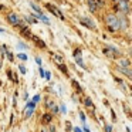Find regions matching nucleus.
Listing matches in <instances>:
<instances>
[{
  "instance_id": "nucleus-36",
  "label": "nucleus",
  "mask_w": 132,
  "mask_h": 132,
  "mask_svg": "<svg viewBox=\"0 0 132 132\" xmlns=\"http://www.w3.org/2000/svg\"><path fill=\"white\" fill-rule=\"evenodd\" d=\"M84 131H85V132H91V131H89V129H88V128H87V125H85V126H84Z\"/></svg>"
},
{
  "instance_id": "nucleus-12",
  "label": "nucleus",
  "mask_w": 132,
  "mask_h": 132,
  "mask_svg": "<svg viewBox=\"0 0 132 132\" xmlns=\"http://www.w3.org/2000/svg\"><path fill=\"white\" fill-rule=\"evenodd\" d=\"M118 64H119V67H129V60H128V58H122V57H121L119 60H118Z\"/></svg>"
},
{
  "instance_id": "nucleus-19",
  "label": "nucleus",
  "mask_w": 132,
  "mask_h": 132,
  "mask_svg": "<svg viewBox=\"0 0 132 132\" xmlns=\"http://www.w3.org/2000/svg\"><path fill=\"white\" fill-rule=\"evenodd\" d=\"M26 21L30 24H37V20H36L34 17H26Z\"/></svg>"
},
{
  "instance_id": "nucleus-23",
  "label": "nucleus",
  "mask_w": 132,
  "mask_h": 132,
  "mask_svg": "<svg viewBox=\"0 0 132 132\" xmlns=\"http://www.w3.org/2000/svg\"><path fill=\"white\" fill-rule=\"evenodd\" d=\"M60 70L64 72V74H67V72H68V71H67V67L64 65V64H60Z\"/></svg>"
},
{
  "instance_id": "nucleus-20",
  "label": "nucleus",
  "mask_w": 132,
  "mask_h": 132,
  "mask_svg": "<svg viewBox=\"0 0 132 132\" xmlns=\"http://www.w3.org/2000/svg\"><path fill=\"white\" fill-rule=\"evenodd\" d=\"M17 48L19 50H27V46L24 43H17Z\"/></svg>"
},
{
  "instance_id": "nucleus-1",
  "label": "nucleus",
  "mask_w": 132,
  "mask_h": 132,
  "mask_svg": "<svg viewBox=\"0 0 132 132\" xmlns=\"http://www.w3.org/2000/svg\"><path fill=\"white\" fill-rule=\"evenodd\" d=\"M105 24L109 29V31H119V26H118V17L114 13H108L105 16Z\"/></svg>"
},
{
  "instance_id": "nucleus-24",
  "label": "nucleus",
  "mask_w": 132,
  "mask_h": 132,
  "mask_svg": "<svg viewBox=\"0 0 132 132\" xmlns=\"http://www.w3.org/2000/svg\"><path fill=\"white\" fill-rule=\"evenodd\" d=\"M47 106H48V108H53V106H54V102H53L51 100H47Z\"/></svg>"
},
{
  "instance_id": "nucleus-10",
  "label": "nucleus",
  "mask_w": 132,
  "mask_h": 132,
  "mask_svg": "<svg viewBox=\"0 0 132 132\" xmlns=\"http://www.w3.org/2000/svg\"><path fill=\"white\" fill-rule=\"evenodd\" d=\"M118 71H121L122 74H125L128 78L132 77V70L129 68V67H118Z\"/></svg>"
},
{
  "instance_id": "nucleus-38",
  "label": "nucleus",
  "mask_w": 132,
  "mask_h": 132,
  "mask_svg": "<svg viewBox=\"0 0 132 132\" xmlns=\"http://www.w3.org/2000/svg\"><path fill=\"white\" fill-rule=\"evenodd\" d=\"M0 33H4V29H0Z\"/></svg>"
},
{
  "instance_id": "nucleus-7",
  "label": "nucleus",
  "mask_w": 132,
  "mask_h": 132,
  "mask_svg": "<svg viewBox=\"0 0 132 132\" xmlns=\"http://www.w3.org/2000/svg\"><path fill=\"white\" fill-rule=\"evenodd\" d=\"M47 9H48V10H51V13H53L54 16H57L58 19L64 20V14H63V13H61V12H60V10H58L55 6H53V4H50V3H48V4H47Z\"/></svg>"
},
{
  "instance_id": "nucleus-31",
  "label": "nucleus",
  "mask_w": 132,
  "mask_h": 132,
  "mask_svg": "<svg viewBox=\"0 0 132 132\" xmlns=\"http://www.w3.org/2000/svg\"><path fill=\"white\" fill-rule=\"evenodd\" d=\"M36 63H37V64H38V65H40V67H41V60H40V58H38V57H36Z\"/></svg>"
},
{
  "instance_id": "nucleus-5",
  "label": "nucleus",
  "mask_w": 132,
  "mask_h": 132,
  "mask_svg": "<svg viewBox=\"0 0 132 132\" xmlns=\"http://www.w3.org/2000/svg\"><path fill=\"white\" fill-rule=\"evenodd\" d=\"M7 21H9L12 26H17V27L20 26V23H21V21H20V17H19L16 13H13V12L7 14Z\"/></svg>"
},
{
  "instance_id": "nucleus-4",
  "label": "nucleus",
  "mask_w": 132,
  "mask_h": 132,
  "mask_svg": "<svg viewBox=\"0 0 132 132\" xmlns=\"http://www.w3.org/2000/svg\"><path fill=\"white\" fill-rule=\"evenodd\" d=\"M104 53H105V55H108V57H111V58H119L121 57L119 51H118L117 48H114L112 46L105 47V48H104Z\"/></svg>"
},
{
  "instance_id": "nucleus-33",
  "label": "nucleus",
  "mask_w": 132,
  "mask_h": 132,
  "mask_svg": "<svg viewBox=\"0 0 132 132\" xmlns=\"http://www.w3.org/2000/svg\"><path fill=\"white\" fill-rule=\"evenodd\" d=\"M7 75H9V78H13V74H12V71H7Z\"/></svg>"
},
{
  "instance_id": "nucleus-26",
  "label": "nucleus",
  "mask_w": 132,
  "mask_h": 132,
  "mask_svg": "<svg viewBox=\"0 0 132 132\" xmlns=\"http://www.w3.org/2000/svg\"><path fill=\"white\" fill-rule=\"evenodd\" d=\"M105 132H112V126L111 125H105Z\"/></svg>"
},
{
  "instance_id": "nucleus-8",
  "label": "nucleus",
  "mask_w": 132,
  "mask_h": 132,
  "mask_svg": "<svg viewBox=\"0 0 132 132\" xmlns=\"http://www.w3.org/2000/svg\"><path fill=\"white\" fill-rule=\"evenodd\" d=\"M74 58H75V63H77L78 65H81L82 68L85 67V65H84V63H82V57H81V51H80V50H75V51H74Z\"/></svg>"
},
{
  "instance_id": "nucleus-22",
  "label": "nucleus",
  "mask_w": 132,
  "mask_h": 132,
  "mask_svg": "<svg viewBox=\"0 0 132 132\" xmlns=\"http://www.w3.org/2000/svg\"><path fill=\"white\" fill-rule=\"evenodd\" d=\"M19 70H20L21 74H26V72H27V70H26V67H24V65H19Z\"/></svg>"
},
{
  "instance_id": "nucleus-34",
  "label": "nucleus",
  "mask_w": 132,
  "mask_h": 132,
  "mask_svg": "<svg viewBox=\"0 0 132 132\" xmlns=\"http://www.w3.org/2000/svg\"><path fill=\"white\" fill-rule=\"evenodd\" d=\"M72 100H74L75 102H77V101H78V97H77V95H72Z\"/></svg>"
},
{
  "instance_id": "nucleus-39",
  "label": "nucleus",
  "mask_w": 132,
  "mask_h": 132,
  "mask_svg": "<svg viewBox=\"0 0 132 132\" xmlns=\"http://www.w3.org/2000/svg\"><path fill=\"white\" fill-rule=\"evenodd\" d=\"M112 2H118V0H112Z\"/></svg>"
},
{
  "instance_id": "nucleus-9",
  "label": "nucleus",
  "mask_w": 132,
  "mask_h": 132,
  "mask_svg": "<svg viewBox=\"0 0 132 132\" xmlns=\"http://www.w3.org/2000/svg\"><path fill=\"white\" fill-rule=\"evenodd\" d=\"M87 3H88V9L91 13L98 12V6H97V3H95V0H87Z\"/></svg>"
},
{
  "instance_id": "nucleus-18",
  "label": "nucleus",
  "mask_w": 132,
  "mask_h": 132,
  "mask_svg": "<svg viewBox=\"0 0 132 132\" xmlns=\"http://www.w3.org/2000/svg\"><path fill=\"white\" fill-rule=\"evenodd\" d=\"M84 105L85 106H89V108H92V101H91V98H85V101H84Z\"/></svg>"
},
{
  "instance_id": "nucleus-29",
  "label": "nucleus",
  "mask_w": 132,
  "mask_h": 132,
  "mask_svg": "<svg viewBox=\"0 0 132 132\" xmlns=\"http://www.w3.org/2000/svg\"><path fill=\"white\" fill-rule=\"evenodd\" d=\"M61 112H63V114H65V112H67V108L64 105H61Z\"/></svg>"
},
{
  "instance_id": "nucleus-3",
  "label": "nucleus",
  "mask_w": 132,
  "mask_h": 132,
  "mask_svg": "<svg viewBox=\"0 0 132 132\" xmlns=\"http://www.w3.org/2000/svg\"><path fill=\"white\" fill-rule=\"evenodd\" d=\"M118 17V26H119V30H126L129 27V20H128V16H125V14H118L117 16Z\"/></svg>"
},
{
  "instance_id": "nucleus-13",
  "label": "nucleus",
  "mask_w": 132,
  "mask_h": 132,
  "mask_svg": "<svg viewBox=\"0 0 132 132\" xmlns=\"http://www.w3.org/2000/svg\"><path fill=\"white\" fill-rule=\"evenodd\" d=\"M51 119H53V114H46L43 117V119H41V122H43V123H48Z\"/></svg>"
},
{
  "instance_id": "nucleus-2",
  "label": "nucleus",
  "mask_w": 132,
  "mask_h": 132,
  "mask_svg": "<svg viewBox=\"0 0 132 132\" xmlns=\"http://www.w3.org/2000/svg\"><path fill=\"white\" fill-rule=\"evenodd\" d=\"M117 10L121 13V14H129V0H118L117 2Z\"/></svg>"
},
{
  "instance_id": "nucleus-14",
  "label": "nucleus",
  "mask_w": 132,
  "mask_h": 132,
  "mask_svg": "<svg viewBox=\"0 0 132 132\" xmlns=\"http://www.w3.org/2000/svg\"><path fill=\"white\" fill-rule=\"evenodd\" d=\"M29 4H30V7H31V9H34V12H37V14H43V12H41V9L37 6V4H34L33 2H30Z\"/></svg>"
},
{
  "instance_id": "nucleus-30",
  "label": "nucleus",
  "mask_w": 132,
  "mask_h": 132,
  "mask_svg": "<svg viewBox=\"0 0 132 132\" xmlns=\"http://www.w3.org/2000/svg\"><path fill=\"white\" fill-rule=\"evenodd\" d=\"M80 118H81V121H82V122H85V117H84V114H82V112L80 114Z\"/></svg>"
},
{
  "instance_id": "nucleus-21",
  "label": "nucleus",
  "mask_w": 132,
  "mask_h": 132,
  "mask_svg": "<svg viewBox=\"0 0 132 132\" xmlns=\"http://www.w3.org/2000/svg\"><path fill=\"white\" fill-rule=\"evenodd\" d=\"M19 58H20V60H23V61H26L27 60V55L24 54V53H19V55H17Z\"/></svg>"
},
{
  "instance_id": "nucleus-32",
  "label": "nucleus",
  "mask_w": 132,
  "mask_h": 132,
  "mask_svg": "<svg viewBox=\"0 0 132 132\" xmlns=\"http://www.w3.org/2000/svg\"><path fill=\"white\" fill-rule=\"evenodd\" d=\"M38 72H40V75H41V77H44V70L41 68V67H40V70H38Z\"/></svg>"
},
{
  "instance_id": "nucleus-27",
  "label": "nucleus",
  "mask_w": 132,
  "mask_h": 132,
  "mask_svg": "<svg viewBox=\"0 0 132 132\" xmlns=\"http://www.w3.org/2000/svg\"><path fill=\"white\" fill-rule=\"evenodd\" d=\"M72 85H74V87H75V88H77V89H78V92H81V88H80V85H78V84H77V82H75V81H72Z\"/></svg>"
},
{
  "instance_id": "nucleus-11",
  "label": "nucleus",
  "mask_w": 132,
  "mask_h": 132,
  "mask_svg": "<svg viewBox=\"0 0 132 132\" xmlns=\"http://www.w3.org/2000/svg\"><path fill=\"white\" fill-rule=\"evenodd\" d=\"M30 38H33V41H34V43L37 44V47H40V48H44V47H46L44 41H41L40 38H38V37H36V36H33V34H31V37H30Z\"/></svg>"
},
{
  "instance_id": "nucleus-25",
  "label": "nucleus",
  "mask_w": 132,
  "mask_h": 132,
  "mask_svg": "<svg viewBox=\"0 0 132 132\" xmlns=\"http://www.w3.org/2000/svg\"><path fill=\"white\" fill-rule=\"evenodd\" d=\"M6 55H7V58H9L10 61H13V55H12V53H10V51H6Z\"/></svg>"
},
{
  "instance_id": "nucleus-35",
  "label": "nucleus",
  "mask_w": 132,
  "mask_h": 132,
  "mask_svg": "<svg viewBox=\"0 0 132 132\" xmlns=\"http://www.w3.org/2000/svg\"><path fill=\"white\" fill-rule=\"evenodd\" d=\"M74 132H82V131H81L80 128H74Z\"/></svg>"
},
{
  "instance_id": "nucleus-17",
  "label": "nucleus",
  "mask_w": 132,
  "mask_h": 132,
  "mask_svg": "<svg viewBox=\"0 0 132 132\" xmlns=\"http://www.w3.org/2000/svg\"><path fill=\"white\" fill-rule=\"evenodd\" d=\"M38 19H40V20L43 21L44 24H50V20H48V17H46L44 14H38Z\"/></svg>"
},
{
  "instance_id": "nucleus-16",
  "label": "nucleus",
  "mask_w": 132,
  "mask_h": 132,
  "mask_svg": "<svg viewBox=\"0 0 132 132\" xmlns=\"http://www.w3.org/2000/svg\"><path fill=\"white\" fill-rule=\"evenodd\" d=\"M53 57H54V60H55V61H57V63H58V64H63V63H64V58H63V57H61V55H60V54H54V55H53Z\"/></svg>"
},
{
  "instance_id": "nucleus-15",
  "label": "nucleus",
  "mask_w": 132,
  "mask_h": 132,
  "mask_svg": "<svg viewBox=\"0 0 132 132\" xmlns=\"http://www.w3.org/2000/svg\"><path fill=\"white\" fill-rule=\"evenodd\" d=\"M33 112H34V108H33V106H27L26 108V114H24V117L26 118H30L33 115Z\"/></svg>"
},
{
  "instance_id": "nucleus-37",
  "label": "nucleus",
  "mask_w": 132,
  "mask_h": 132,
  "mask_svg": "<svg viewBox=\"0 0 132 132\" xmlns=\"http://www.w3.org/2000/svg\"><path fill=\"white\" fill-rule=\"evenodd\" d=\"M2 65H3V63H2V58H0V68H2Z\"/></svg>"
},
{
  "instance_id": "nucleus-6",
  "label": "nucleus",
  "mask_w": 132,
  "mask_h": 132,
  "mask_svg": "<svg viewBox=\"0 0 132 132\" xmlns=\"http://www.w3.org/2000/svg\"><path fill=\"white\" fill-rule=\"evenodd\" d=\"M80 23L82 24V26H85V27H88V29H91V30H95V24L92 23V20H91V19H87V17H80Z\"/></svg>"
},
{
  "instance_id": "nucleus-28",
  "label": "nucleus",
  "mask_w": 132,
  "mask_h": 132,
  "mask_svg": "<svg viewBox=\"0 0 132 132\" xmlns=\"http://www.w3.org/2000/svg\"><path fill=\"white\" fill-rule=\"evenodd\" d=\"M38 101H40V95H36V97L33 98V102L36 104V102H38Z\"/></svg>"
}]
</instances>
